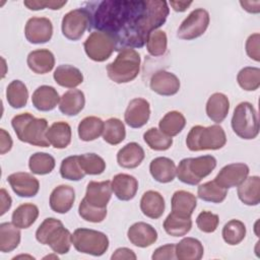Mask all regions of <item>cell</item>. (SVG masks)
<instances>
[{
	"instance_id": "1",
	"label": "cell",
	"mask_w": 260,
	"mask_h": 260,
	"mask_svg": "<svg viewBox=\"0 0 260 260\" xmlns=\"http://www.w3.org/2000/svg\"><path fill=\"white\" fill-rule=\"evenodd\" d=\"M90 28L113 37L116 51L142 48L148 35L167 20L170 8L162 0H104L90 3Z\"/></svg>"
},
{
	"instance_id": "2",
	"label": "cell",
	"mask_w": 260,
	"mask_h": 260,
	"mask_svg": "<svg viewBox=\"0 0 260 260\" xmlns=\"http://www.w3.org/2000/svg\"><path fill=\"white\" fill-rule=\"evenodd\" d=\"M11 126L17 138L30 145L49 147L51 144L47 138L48 122L44 118H36L30 113H21L14 116Z\"/></svg>"
},
{
	"instance_id": "3",
	"label": "cell",
	"mask_w": 260,
	"mask_h": 260,
	"mask_svg": "<svg viewBox=\"0 0 260 260\" xmlns=\"http://www.w3.org/2000/svg\"><path fill=\"white\" fill-rule=\"evenodd\" d=\"M71 236L63 222L55 217L44 219L36 232V239L39 243L48 245L54 253L61 255L69 252L72 244Z\"/></svg>"
},
{
	"instance_id": "4",
	"label": "cell",
	"mask_w": 260,
	"mask_h": 260,
	"mask_svg": "<svg viewBox=\"0 0 260 260\" xmlns=\"http://www.w3.org/2000/svg\"><path fill=\"white\" fill-rule=\"evenodd\" d=\"M139 53L131 48L119 51L115 60L107 65L108 77L116 83H127L134 80L140 72Z\"/></svg>"
},
{
	"instance_id": "5",
	"label": "cell",
	"mask_w": 260,
	"mask_h": 260,
	"mask_svg": "<svg viewBox=\"0 0 260 260\" xmlns=\"http://www.w3.org/2000/svg\"><path fill=\"white\" fill-rule=\"evenodd\" d=\"M226 143V135L223 128L217 124L208 127L193 126L186 138V145L191 151L217 150Z\"/></svg>"
},
{
	"instance_id": "6",
	"label": "cell",
	"mask_w": 260,
	"mask_h": 260,
	"mask_svg": "<svg viewBox=\"0 0 260 260\" xmlns=\"http://www.w3.org/2000/svg\"><path fill=\"white\" fill-rule=\"evenodd\" d=\"M215 167L216 158L213 155L186 157L179 162L176 169V176L182 183L195 186L203 178L210 175Z\"/></svg>"
},
{
	"instance_id": "7",
	"label": "cell",
	"mask_w": 260,
	"mask_h": 260,
	"mask_svg": "<svg viewBox=\"0 0 260 260\" xmlns=\"http://www.w3.org/2000/svg\"><path fill=\"white\" fill-rule=\"evenodd\" d=\"M231 124L235 134L242 139L251 140L259 134L258 114L249 102H242L236 106Z\"/></svg>"
},
{
	"instance_id": "8",
	"label": "cell",
	"mask_w": 260,
	"mask_h": 260,
	"mask_svg": "<svg viewBox=\"0 0 260 260\" xmlns=\"http://www.w3.org/2000/svg\"><path fill=\"white\" fill-rule=\"evenodd\" d=\"M71 241L76 251L91 256H102L109 249V239L106 234L91 229H76Z\"/></svg>"
},
{
	"instance_id": "9",
	"label": "cell",
	"mask_w": 260,
	"mask_h": 260,
	"mask_svg": "<svg viewBox=\"0 0 260 260\" xmlns=\"http://www.w3.org/2000/svg\"><path fill=\"white\" fill-rule=\"evenodd\" d=\"M83 47L89 59L95 62H104L116 51V42L109 34L95 30L86 38Z\"/></svg>"
},
{
	"instance_id": "10",
	"label": "cell",
	"mask_w": 260,
	"mask_h": 260,
	"mask_svg": "<svg viewBox=\"0 0 260 260\" xmlns=\"http://www.w3.org/2000/svg\"><path fill=\"white\" fill-rule=\"evenodd\" d=\"M63 36L70 41H78L85 30L90 29V14L86 8H76L67 12L61 23Z\"/></svg>"
},
{
	"instance_id": "11",
	"label": "cell",
	"mask_w": 260,
	"mask_h": 260,
	"mask_svg": "<svg viewBox=\"0 0 260 260\" xmlns=\"http://www.w3.org/2000/svg\"><path fill=\"white\" fill-rule=\"evenodd\" d=\"M209 21L210 17L207 10L203 8L194 9L179 26L177 37L186 41L197 39L205 32L209 25Z\"/></svg>"
},
{
	"instance_id": "12",
	"label": "cell",
	"mask_w": 260,
	"mask_h": 260,
	"mask_svg": "<svg viewBox=\"0 0 260 260\" xmlns=\"http://www.w3.org/2000/svg\"><path fill=\"white\" fill-rule=\"evenodd\" d=\"M25 39L30 44H45L52 39L53 24L47 17H31L24 27Z\"/></svg>"
},
{
	"instance_id": "13",
	"label": "cell",
	"mask_w": 260,
	"mask_h": 260,
	"mask_svg": "<svg viewBox=\"0 0 260 260\" xmlns=\"http://www.w3.org/2000/svg\"><path fill=\"white\" fill-rule=\"evenodd\" d=\"M150 117V105L143 98H135L130 101L124 114L126 124L131 128H141Z\"/></svg>"
},
{
	"instance_id": "14",
	"label": "cell",
	"mask_w": 260,
	"mask_h": 260,
	"mask_svg": "<svg viewBox=\"0 0 260 260\" xmlns=\"http://www.w3.org/2000/svg\"><path fill=\"white\" fill-rule=\"evenodd\" d=\"M249 172V167L244 162L230 164L218 172L214 181L225 189L238 187L248 177Z\"/></svg>"
},
{
	"instance_id": "15",
	"label": "cell",
	"mask_w": 260,
	"mask_h": 260,
	"mask_svg": "<svg viewBox=\"0 0 260 260\" xmlns=\"http://www.w3.org/2000/svg\"><path fill=\"white\" fill-rule=\"evenodd\" d=\"M7 182L19 197H34L40 190L39 180L26 172H17L9 175Z\"/></svg>"
},
{
	"instance_id": "16",
	"label": "cell",
	"mask_w": 260,
	"mask_h": 260,
	"mask_svg": "<svg viewBox=\"0 0 260 260\" xmlns=\"http://www.w3.org/2000/svg\"><path fill=\"white\" fill-rule=\"evenodd\" d=\"M149 86L152 91L159 95L171 96L179 91L181 83L176 74L167 70H158L152 74Z\"/></svg>"
},
{
	"instance_id": "17",
	"label": "cell",
	"mask_w": 260,
	"mask_h": 260,
	"mask_svg": "<svg viewBox=\"0 0 260 260\" xmlns=\"http://www.w3.org/2000/svg\"><path fill=\"white\" fill-rule=\"evenodd\" d=\"M74 201L75 191L73 187L69 185H59L51 192L49 204L54 212L64 214L73 207Z\"/></svg>"
},
{
	"instance_id": "18",
	"label": "cell",
	"mask_w": 260,
	"mask_h": 260,
	"mask_svg": "<svg viewBox=\"0 0 260 260\" xmlns=\"http://www.w3.org/2000/svg\"><path fill=\"white\" fill-rule=\"evenodd\" d=\"M127 237L130 243L134 246L139 248H146L156 242L157 232L151 224L138 221L133 223L128 229Z\"/></svg>"
},
{
	"instance_id": "19",
	"label": "cell",
	"mask_w": 260,
	"mask_h": 260,
	"mask_svg": "<svg viewBox=\"0 0 260 260\" xmlns=\"http://www.w3.org/2000/svg\"><path fill=\"white\" fill-rule=\"evenodd\" d=\"M112 191L121 201H129L133 199L138 190V181L129 174H117L111 182Z\"/></svg>"
},
{
	"instance_id": "20",
	"label": "cell",
	"mask_w": 260,
	"mask_h": 260,
	"mask_svg": "<svg viewBox=\"0 0 260 260\" xmlns=\"http://www.w3.org/2000/svg\"><path fill=\"white\" fill-rule=\"evenodd\" d=\"M112 186L111 181L95 182L90 181L87 184L85 199L89 204H92L98 207H107L111 196H112Z\"/></svg>"
},
{
	"instance_id": "21",
	"label": "cell",
	"mask_w": 260,
	"mask_h": 260,
	"mask_svg": "<svg viewBox=\"0 0 260 260\" xmlns=\"http://www.w3.org/2000/svg\"><path fill=\"white\" fill-rule=\"evenodd\" d=\"M60 102V96L55 87L51 85H41L32 93V106L41 112L54 110Z\"/></svg>"
},
{
	"instance_id": "22",
	"label": "cell",
	"mask_w": 260,
	"mask_h": 260,
	"mask_svg": "<svg viewBox=\"0 0 260 260\" xmlns=\"http://www.w3.org/2000/svg\"><path fill=\"white\" fill-rule=\"evenodd\" d=\"M28 68L36 74H46L55 66L54 54L48 49L31 51L26 58Z\"/></svg>"
},
{
	"instance_id": "23",
	"label": "cell",
	"mask_w": 260,
	"mask_h": 260,
	"mask_svg": "<svg viewBox=\"0 0 260 260\" xmlns=\"http://www.w3.org/2000/svg\"><path fill=\"white\" fill-rule=\"evenodd\" d=\"M176 165L173 159L166 156L153 158L149 165V172L152 178L161 184L172 182L176 177Z\"/></svg>"
},
{
	"instance_id": "24",
	"label": "cell",
	"mask_w": 260,
	"mask_h": 260,
	"mask_svg": "<svg viewBox=\"0 0 260 260\" xmlns=\"http://www.w3.org/2000/svg\"><path fill=\"white\" fill-rule=\"evenodd\" d=\"M144 149L137 142H129L117 153V162L124 169H135L144 159Z\"/></svg>"
},
{
	"instance_id": "25",
	"label": "cell",
	"mask_w": 260,
	"mask_h": 260,
	"mask_svg": "<svg viewBox=\"0 0 260 260\" xmlns=\"http://www.w3.org/2000/svg\"><path fill=\"white\" fill-rule=\"evenodd\" d=\"M166 204L162 195L153 190L146 191L140 199V209L142 213L152 219L159 218L165 212Z\"/></svg>"
},
{
	"instance_id": "26",
	"label": "cell",
	"mask_w": 260,
	"mask_h": 260,
	"mask_svg": "<svg viewBox=\"0 0 260 260\" xmlns=\"http://www.w3.org/2000/svg\"><path fill=\"white\" fill-rule=\"evenodd\" d=\"M230 110V101L229 98L221 92L212 93L206 103L205 111L207 117L215 122L221 123L228 116Z\"/></svg>"
},
{
	"instance_id": "27",
	"label": "cell",
	"mask_w": 260,
	"mask_h": 260,
	"mask_svg": "<svg viewBox=\"0 0 260 260\" xmlns=\"http://www.w3.org/2000/svg\"><path fill=\"white\" fill-rule=\"evenodd\" d=\"M197 205V199L194 194L185 190L176 191L171 200L172 212L182 217H191Z\"/></svg>"
},
{
	"instance_id": "28",
	"label": "cell",
	"mask_w": 260,
	"mask_h": 260,
	"mask_svg": "<svg viewBox=\"0 0 260 260\" xmlns=\"http://www.w3.org/2000/svg\"><path fill=\"white\" fill-rule=\"evenodd\" d=\"M85 106V96L80 89H69L62 94L59 102V110L63 115L76 116Z\"/></svg>"
},
{
	"instance_id": "29",
	"label": "cell",
	"mask_w": 260,
	"mask_h": 260,
	"mask_svg": "<svg viewBox=\"0 0 260 260\" xmlns=\"http://www.w3.org/2000/svg\"><path fill=\"white\" fill-rule=\"evenodd\" d=\"M57 84L66 88H75L83 82V74L81 71L72 65H59L53 74Z\"/></svg>"
},
{
	"instance_id": "30",
	"label": "cell",
	"mask_w": 260,
	"mask_h": 260,
	"mask_svg": "<svg viewBox=\"0 0 260 260\" xmlns=\"http://www.w3.org/2000/svg\"><path fill=\"white\" fill-rule=\"evenodd\" d=\"M238 197L246 205L255 206L260 202V178L258 176L247 177L238 186Z\"/></svg>"
},
{
	"instance_id": "31",
	"label": "cell",
	"mask_w": 260,
	"mask_h": 260,
	"mask_svg": "<svg viewBox=\"0 0 260 260\" xmlns=\"http://www.w3.org/2000/svg\"><path fill=\"white\" fill-rule=\"evenodd\" d=\"M71 127L64 121L54 122L47 131V138L50 144L58 149L66 148L71 142Z\"/></svg>"
},
{
	"instance_id": "32",
	"label": "cell",
	"mask_w": 260,
	"mask_h": 260,
	"mask_svg": "<svg viewBox=\"0 0 260 260\" xmlns=\"http://www.w3.org/2000/svg\"><path fill=\"white\" fill-rule=\"evenodd\" d=\"M203 253V245L195 238L187 237L176 244V257L179 260H200Z\"/></svg>"
},
{
	"instance_id": "33",
	"label": "cell",
	"mask_w": 260,
	"mask_h": 260,
	"mask_svg": "<svg viewBox=\"0 0 260 260\" xmlns=\"http://www.w3.org/2000/svg\"><path fill=\"white\" fill-rule=\"evenodd\" d=\"M105 122L95 116H88L83 118L78 124V136L82 141H93L98 139L104 130Z\"/></svg>"
},
{
	"instance_id": "34",
	"label": "cell",
	"mask_w": 260,
	"mask_h": 260,
	"mask_svg": "<svg viewBox=\"0 0 260 260\" xmlns=\"http://www.w3.org/2000/svg\"><path fill=\"white\" fill-rule=\"evenodd\" d=\"M21 239L19 228L12 222H2L0 224V251L8 253L15 250Z\"/></svg>"
},
{
	"instance_id": "35",
	"label": "cell",
	"mask_w": 260,
	"mask_h": 260,
	"mask_svg": "<svg viewBox=\"0 0 260 260\" xmlns=\"http://www.w3.org/2000/svg\"><path fill=\"white\" fill-rule=\"evenodd\" d=\"M39 216V208L32 203L20 204L12 212L11 220L19 229H28L35 223Z\"/></svg>"
},
{
	"instance_id": "36",
	"label": "cell",
	"mask_w": 260,
	"mask_h": 260,
	"mask_svg": "<svg viewBox=\"0 0 260 260\" xmlns=\"http://www.w3.org/2000/svg\"><path fill=\"white\" fill-rule=\"evenodd\" d=\"M6 100L8 105L13 109L25 107L28 100V90L26 85L21 80H12L6 88Z\"/></svg>"
},
{
	"instance_id": "37",
	"label": "cell",
	"mask_w": 260,
	"mask_h": 260,
	"mask_svg": "<svg viewBox=\"0 0 260 260\" xmlns=\"http://www.w3.org/2000/svg\"><path fill=\"white\" fill-rule=\"evenodd\" d=\"M186 126L185 116L178 111L168 112L158 122V127L166 135L173 137L178 135Z\"/></svg>"
},
{
	"instance_id": "38",
	"label": "cell",
	"mask_w": 260,
	"mask_h": 260,
	"mask_svg": "<svg viewBox=\"0 0 260 260\" xmlns=\"http://www.w3.org/2000/svg\"><path fill=\"white\" fill-rule=\"evenodd\" d=\"M164 230L173 237H182L187 235L192 228L191 217H182L171 212L164 221Z\"/></svg>"
},
{
	"instance_id": "39",
	"label": "cell",
	"mask_w": 260,
	"mask_h": 260,
	"mask_svg": "<svg viewBox=\"0 0 260 260\" xmlns=\"http://www.w3.org/2000/svg\"><path fill=\"white\" fill-rule=\"evenodd\" d=\"M103 139L111 145L121 143L126 137V129L124 123L118 118H110L104 124Z\"/></svg>"
},
{
	"instance_id": "40",
	"label": "cell",
	"mask_w": 260,
	"mask_h": 260,
	"mask_svg": "<svg viewBox=\"0 0 260 260\" xmlns=\"http://www.w3.org/2000/svg\"><path fill=\"white\" fill-rule=\"evenodd\" d=\"M197 195L203 201L220 203L225 199L228 195V189L219 186L214 180H212L199 185L197 189Z\"/></svg>"
},
{
	"instance_id": "41",
	"label": "cell",
	"mask_w": 260,
	"mask_h": 260,
	"mask_svg": "<svg viewBox=\"0 0 260 260\" xmlns=\"http://www.w3.org/2000/svg\"><path fill=\"white\" fill-rule=\"evenodd\" d=\"M55 165L54 156L47 152H36L28 159V168L35 175H48L54 170Z\"/></svg>"
},
{
	"instance_id": "42",
	"label": "cell",
	"mask_w": 260,
	"mask_h": 260,
	"mask_svg": "<svg viewBox=\"0 0 260 260\" xmlns=\"http://www.w3.org/2000/svg\"><path fill=\"white\" fill-rule=\"evenodd\" d=\"M143 140L150 149L155 151L168 150L173 144V138L155 127H151L144 132Z\"/></svg>"
},
{
	"instance_id": "43",
	"label": "cell",
	"mask_w": 260,
	"mask_h": 260,
	"mask_svg": "<svg viewBox=\"0 0 260 260\" xmlns=\"http://www.w3.org/2000/svg\"><path fill=\"white\" fill-rule=\"evenodd\" d=\"M246 232V225L243 221L239 219H231L223 225L221 236L226 244L236 246L245 239Z\"/></svg>"
},
{
	"instance_id": "44",
	"label": "cell",
	"mask_w": 260,
	"mask_h": 260,
	"mask_svg": "<svg viewBox=\"0 0 260 260\" xmlns=\"http://www.w3.org/2000/svg\"><path fill=\"white\" fill-rule=\"evenodd\" d=\"M237 81L241 88L247 91H254L260 86V69L258 67H244L238 75Z\"/></svg>"
},
{
	"instance_id": "45",
	"label": "cell",
	"mask_w": 260,
	"mask_h": 260,
	"mask_svg": "<svg viewBox=\"0 0 260 260\" xmlns=\"http://www.w3.org/2000/svg\"><path fill=\"white\" fill-rule=\"evenodd\" d=\"M60 175L69 181H79L84 178L85 173L81 169L78 155H70L61 161Z\"/></svg>"
},
{
	"instance_id": "46",
	"label": "cell",
	"mask_w": 260,
	"mask_h": 260,
	"mask_svg": "<svg viewBox=\"0 0 260 260\" xmlns=\"http://www.w3.org/2000/svg\"><path fill=\"white\" fill-rule=\"evenodd\" d=\"M168 48V38L164 30L155 29L146 39V50L153 57L162 56Z\"/></svg>"
},
{
	"instance_id": "47",
	"label": "cell",
	"mask_w": 260,
	"mask_h": 260,
	"mask_svg": "<svg viewBox=\"0 0 260 260\" xmlns=\"http://www.w3.org/2000/svg\"><path fill=\"white\" fill-rule=\"evenodd\" d=\"M79 164L85 175H101L106 170L104 158L96 153H83L78 155Z\"/></svg>"
},
{
	"instance_id": "48",
	"label": "cell",
	"mask_w": 260,
	"mask_h": 260,
	"mask_svg": "<svg viewBox=\"0 0 260 260\" xmlns=\"http://www.w3.org/2000/svg\"><path fill=\"white\" fill-rule=\"evenodd\" d=\"M79 216L89 222H102L107 216V207H98L89 204L85 199H82L78 206Z\"/></svg>"
},
{
	"instance_id": "49",
	"label": "cell",
	"mask_w": 260,
	"mask_h": 260,
	"mask_svg": "<svg viewBox=\"0 0 260 260\" xmlns=\"http://www.w3.org/2000/svg\"><path fill=\"white\" fill-rule=\"evenodd\" d=\"M218 223H219L218 215L207 210L201 211L196 218L197 228L201 232L206 234L213 233L217 229Z\"/></svg>"
},
{
	"instance_id": "50",
	"label": "cell",
	"mask_w": 260,
	"mask_h": 260,
	"mask_svg": "<svg viewBox=\"0 0 260 260\" xmlns=\"http://www.w3.org/2000/svg\"><path fill=\"white\" fill-rule=\"evenodd\" d=\"M67 1H43V0H25L23 1V5L26 6L29 10H42L45 8H49L52 10L61 9L64 5H66Z\"/></svg>"
},
{
	"instance_id": "51",
	"label": "cell",
	"mask_w": 260,
	"mask_h": 260,
	"mask_svg": "<svg viewBox=\"0 0 260 260\" xmlns=\"http://www.w3.org/2000/svg\"><path fill=\"white\" fill-rule=\"evenodd\" d=\"M259 48H260V35L258 32L250 35L246 41L245 49L249 58H251L256 62L260 61Z\"/></svg>"
},
{
	"instance_id": "52",
	"label": "cell",
	"mask_w": 260,
	"mask_h": 260,
	"mask_svg": "<svg viewBox=\"0 0 260 260\" xmlns=\"http://www.w3.org/2000/svg\"><path fill=\"white\" fill-rule=\"evenodd\" d=\"M152 260H173L177 259L176 257V245L175 244H167L164 246L158 247L154 250V252L151 255Z\"/></svg>"
},
{
	"instance_id": "53",
	"label": "cell",
	"mask_w": 260,
	"mask_h": 260,
	"mask_svg": "<svg viewBox=\"0 0 260 260\" xmlns=\"http://www.w3.org/2000/svg\"><path fill=\"white\" fill-rule=\"evenodd\" d=\"M112 260H121V259H126V260H135L137 259L136 254L134 253L133 250L123 247V248H118L111 256Z\"/></svg>"
},
{
	"instance_id": "54",
	"label": "cell",
	"mask_w": 260,
	"mask_h": 260,
	"mask_svg": "<svg viewBox=\"0 0 260 260\" xmlns=\"http://www.w3.org/2000/svg\"><path fill=\"white\" fill-rule=\"evenodd\" d=\"M12 138L10 134L3 128L0 129V153L5 154L12 148Z\"/></svg>"
},
{
	"instance_id": "55",
	"label": "cell",
	"mask_w": 260,
	"mask_h": 260,
	"mask_svg": "<svg viewBox=\"0 0 260 260\" xmlns=\"http://www.w3.org/2000/svg\"><path fill=\"white\" fill-rule=\"evenodd\" d=\"M0 195H1V215H3L10 207H11V203H12V199L10 197V195L7 193V191L2 188L0 190Z\"/></svg>"
},
{
	"instance_id": "56",
	"label": "cell",
	"mask_w": 260,
	"mask_h": 260,
	"mask_svg": "<svg viewBox=\"0 0 260 260\" xmlns=\"http://www.w3.org/2000/svg\"><path fill=\"white\" fill-rule=\"evenodd\" d=\"M243 9L250 13H258L260 11V1H240Z\"/></svg>"
},
{
	"instance_id": "57",
	"label": "cell",
	"mask_w": 260,
	"mask_h": 260,
	"mask_svg": "<svg viewBox=\"0 0 260 260\" xmlns=\"http://www.w3.org/2000/svg\"><path fill=\"white\" fill-rule=\"evenodd\" d=\"M192 4L191 1H170V5L173 7V9L177 12H184L187 10V8Z\"/></svg>"
}]
</instances>
